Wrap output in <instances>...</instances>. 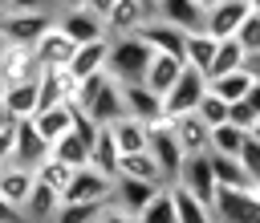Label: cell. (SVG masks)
<instances>
[{"label":"cell","mask_w":260,"mask_h":223,"mask_svg":"<svg viewBox=\"0 0 260 223\" xmlns=\"http://www.w3.org/2000/svg\"><path fill=\"white\" fill-rule=\"evenodd\" d=\"M73 41L57 28V20L37 36V45H32V57H37V65L41 69H69V57H73Z\"/></svg>","instance_id":"ba28073f"},{"label":"cell","mask_w":260,"mask_h":223,"mask_svg":"<svg viewBox=\"0 0 260 223\" xmlns=\"http://www.w3.org/2000/svg\"><path fill=\"white\" fill-rule=\"evenodd\" d=\"M236 158H240L244 174H248V178L260 187V138H256V134H248V142H244V150H240Z\"/></svg>","instance_id":"ab89813d"},{"label":"cell","mask_w":260,"mask_h":223,"mask_svg":"<svg viewBox=\"0 0 260 223\" xmlns=\"http://www.w3.org/2000/svg\"><path fill=\"white\" fill-rule=\"evenodd\" d=\"M69 114H73V105L65 101V105H49V109H37L28 122L37 126V134H41L45 142H57L61 134H69Z\"/></svg>","instance_id":"f1b7e54d"},{"label":"cell","mask_w":260,"mask_h":223,"mask_svg":"<svg viewBox=\"0 0 260 223\" xmlns=\"http://www.w3.org/2000/svg\"><path fill=\"white\" fill-rule=\"evenodd\" d=\"M110 203H61L53 223H98Z\"/></svg>","instance_id":"8d00e7d4"},{"label":"cell","mask_w":260,"mask_h":223,"mask_svg":"<svg viewBox=\"0 0 260 223\" xmlns=\"http://www.w3.org/2000/svg\"><path fill=\"white\" fill-rule=\"evenodd\" d=\"M73 89L77 81L69 77V69H41L37 73V109H49V105H73Z\"/></svg>","instance_id":"9c48e42d"},{"label":"cell","mask_w":260,"mask_h":223,"mask_svg":"<svg viewBox=\"0 0 260 223\" xmlns=\"http://www.w3.org/2000/svg\"><path fill=\"white\" fill-rule=\"evenodd\" d=\"M134 36L146 41L154 53H167V57H179V61H183V41H187V32H179L175 24H167V20H158V16H146Z\"/></svg>","instance_id":"4fadbf2b"},{"label":"cell","mask_w":260,"mask_h":223,"mask_svg":"<svg viewBox=\"0 0 260 223\" xmlns=\"http://www.w3.org/2000/svg\"><path fill=\"white\" fill-rule=\"evenodd\" d=\"M244 69L252 73V81H260V53H248V65Z\"/></svg>","instance_id":"c3c4849f"},{"label":"cell","mask_w":260,"mask_h":223,"mask_svg":"<svg viewBox=\"0 0 260 223\" xmlns=\"http://www.w3.org/2000/svg\"><path fill=\"white\" fill-rule=\"evenodd\" d=\"M248 105H252V114L260 118V81H252V89H248V97H244Z\"/></svg>","instance_id":"7dc6e473"},{"label":"cell","mask_w":260,"mask_h":223,"mask_svg":"<svg viewBox=\"0 0 260 223\" xmlns=\"http://www.w3.org/2000/svg\"><path fill=\"white\" fill-rule=\"evenodd\" d=\"M207 158H211V170H215V182H219V187H232V191H256V182L244 174L240 158H232V154H215V150H207Z\"/></svg>","instance_id":"484cf974"},{"label":"cell","mask_w":260,"mask_h":223,"mask_svg":"<svg viewBox=\"0 0 260 223\" xmlns=\"http://www.w3.org/2000/svg\"><path fill=\"white\" fill-rule=\"evenodd\" d=\"M248 4H252V8H256V12H260V0H248Z\"/></svg>","instance_id":"11a10c76"},{"label":"cell","mask_w":260,"mask_h":223,"mask_svg":"<svg viewBox=\"0 0 260 223\" xmlns=\"http://www.w3.org/2000/svg\"><path fill=\"white\" fill-rule=\"evenodd\" d=\"M49 154H53V158H61V162H69L73 170L89 162V146H85V142H81L73 130H69V134H61L57 142H49Z\"/></svg>","instance_id":"d6a6232c"},{"label":"cell","mask_w":260,"mask_h":223,"mask_svg":"<svg viewBox=\"0 0 260 223\" xmlns=\"http://www.w3.org/2000/svg\"><path fill=\"white\" fill-rule=\"evenodd\" d=\"M171 130H175V138H179L183 154H207V150H211V126H203L195 109H191V114L171 118Z\"/></svg>","instance_id":"9a60e30c"},{"label":"cell","mask_w":260,"mask_h":223,"mask_svg":"<svg viewBox=\"0 0 260 223\" xmlns=\"http://www.w3.org/2000/svg\"><path fill=\"white\" fill-rule=\"evenodd\" d=\"M138 4H142V8H146V12H150V16H154V12H158V8H162V0H138Z\"/></svg>","instance_id":"f907efd6"},{"label":"cell","mask_w":260,"mask_h":223,"mask_svg":"<svg viewBox=\"0 0 260 223\" xmlns=\"http://www.w3.org/2000/svg\"><path fill=\"white\" fill-rule=\"evenodd\" d=\"M183 73V61L179 57H167V53H154L150 57V65H146V77H142V85L150 89V93H167L171 85H175V77Z\"/></svg>","instance_id":"7402d4cb"},{"label":"cell","mask_w":260,"mask_h":223,"mask_svg":"<svg viewBox=\"0 0 260 223\" xmlns=\"http://www.w3.org/2000/svg\"><path fill=\"white\" fill-rule=\"evenodd\" d=\"M171 187H183V191H191L203 207H215V191H219V182H215L211 158H207V154H187L183 166H179V178H175Z\"/></svg>","instance_id":"3957f363"},{"label":"cell","mask_w":260,"mask_h":223,"mask_svg":"<svg viewBox=\"0 0 260 223\" xmlns=\"http://www.w3.org/2000/svg\"><path fill=\"white\" fill-rule=\"evenodd\" d=\"M248 65V49L236 41V36H223L219 45H215V57H211V65H207V77H223V73H232V69H244Z\"/></svg>","instance_id":"4316f807"},{"label":"cell","mask_w":260,"mask_h":223,"mask_svg":"<svg viewBox=\"0 0 260 223\" xmlns=\"http://www.w3.org/2000/svg\"><path fill=\"white\" fill-rule=\"evenodd\" d=\"M0 223H28V219H24L20 207H12L8 199H0Z\"/></svg>","instance_id":"ee69618b"},{"label":"cell","mask_w":260,"mask_h":223,"mask_svg":"<svg viewBox=\"0 0 260 223\" xmlns=\"http://www.w3.org/2000/svg\"><path fill=\"white\" fill-rule=\"evenodd\" d=\"M114 4H118V0H81V8H89V12H93V16H102V20L110 16V8H114Z\"/></svg>","instance_id":"f6af8a7d"},{"label":"cell","mask_w":260,"mask_h":223,"mask_svg":"<svg viewBox=\"0 0 260 223\" xmlns=\"http://www.w3.org/2000/svg\"><path fill=\"white\" fill-rule=\"evenodd\" d=\"M4 49H8V41H4V36H0V57H4Z\"/></svg>","instance_id":"db71d44e"},{"label":"cell","mask_w":260,"mask_h":223,"mask_svg":"<svg viewBox=\"0 0 260 223\" xmlns=\"http://www.w3.org/2000/svg\"><path fill=\"white\" fill-rule=\"evenodd\" d=\"M252 12V4L248 0H219L215 8H207L203 12V28L215 36V41H223V36H236V28L244 24V16Z\"/></svg>","instance_id":"7c38bea8"},{"label":"cell","mask_w":260,"mask_h":223,"mask_svg":"<svg viewBox=\"0 0 260 223\" xmlns=\"http://www.w3.org/2000/svg\"><path fill=\"white\" fill-rule=\"evenodd\" d=\"M106 53H110V36L77 45V49H73V57H69V77H73V81H81V77L106 73Z\"/></svg>","instance_id":"2e32d148"},{"label":"cell","mask_w":260,"mask_h":223,"mask_svg":"<svg viewBox=\"0 0 260 223\" xmlns=\"http://www.w3.org/2000/svg\"><path fill=\"white\" fill-rule=\"evenodd\" d=\"M215 36L207 32V28H199V32H187V41H183V65L187 69H199L203 77H207V65H211V57H215Z\"/></svg>","instance_id":"603a6c76"},{"label":"cell","mask_w":260,"mask_h":223,"mask_svg":"<svg viewBox=\"0 0 260 223\" xmlns=\"http://www.w3.org/2000/svg\"><path fill=\"white\" fill-rule=\"evenodd\" d=\"M207 93V77L199 73V69H187L183 65V73L175 77V85L162 93V118H179V114H191L195 105H199V97Z\"/></svg>","instance_id":"277c9868"},{"label":"cell","mask_w":260,"mask_h":223,"mask_svg":"<svg viewBox=\"0 0 260 223\" xmlns=\"http://www.w3.org/2000/svg\"><path fill=\"white\" fill-rule=\"evenodd\" d=\"M118 158H122V150H118V142H114L110 126H102L98 142L89 146V166H93L98 174H106V178H118Z\"/></svg>","instance_id":"d4e9b609"},{"label":"cell","mask_w":260,"mask_h":223,"mask_svg":"<svg viewBox=\"0 0 260 223\" xmlns=\"http://www.w3.org/2000/svg\"><path fill=\"white\" fill-rule=\"evenodd\" d=\"M146 150L154 154V162H158V170L167 174V187L179 178V166H183V146H179V138H175V130H171V118H158V122H150L146 126Z\"/></svg>","instance_id":"7a4b0ae2"},{"label":"cell","mask_w":260,"mask_h":223,"mask_svg":"<svg viewBox=\"0 0 260 223\" xmlns=\"http://www.w3.org/2000/svg\"><path fill=\"white\" fill-rule=\"evenodd\" d=\"M248 89H252V73H248V69H232V73H223V77H207V93L223 97L228 105H232V101H244Z\"/></svg>","instance_id":"83f0119b"},{"label":"cell","mask_w":260,"mask_h":223,"mask_svg":"<svg viewBox=\"0 0 260 223\" xmlns=\"http://www.w3.org/2000/svg\"><path fill=\"white\" fill-rule=\"evenodd\" d=\"M228 122H232V126H240V130H248V134L260 126V118L252 114V105H248V101H232V105H228Z\"/></svg>","instance_id":"b9f144b4"},{"label":"cell","mask_w":260,"mask_h":223,"mask_svg":"<svg viewBox=\"0 0 260 223\" xmlns=\"http://www.w3.org/2000/svg\"><path fill=\"white\" fill-rule=\"evenodd\" d=\"M244 142H248V130H240V126H232V122H223V126H215L211 130V150L215 154H240L244 150Z\"/></svg>","instance_id":"d590c367"},{"label":"cell","mask_w":260,"mask_h":223,"mask_svg":"<svg viewBox=\"0 0 260 223\" xmlns=\"http://www.w3.org/2000/svg\"><path fill=\"white\" fill-rule=\"evenodd\" d=\"M134 223H175V199H171V187H162V191L134 215Z\"/></svg>","instance_id":"e575fe53"},{"label":"cell","mask_w":260,"mask_h":223,"mask_svg":"<svg viewBox=\"0 0 260 223\" xmlns=\"http://www.w3.org/2000/svg\"><path fill=\"white\" fill-rule=\"evenodd\" d=\"M118 174H122V178H142V182H150V187H167V174L158 170V162H154L150 150L122 154V158H118Z\"/></svg>","instance_id":"d6986e66"},{"label":"cell","mask_w":260,"mask_h":223,"mask_svg":"<svg viewBox=\"0 0 260 223\" xmlns=\"http://www.w3.org/2000/svg\"><path fill=\"white\" fill-rule=\"evenodd\" d=\"M256 199H260V187H256Z\"/></svg>","instance_id":"6f0895ef"},{"label":"cell","mask_w":260,"mask_h":223,"mask_svg":"<svg viewBox=\"0 0 260 223\" xmlns=\"http://www.w3.org/2000/svg\"><path fill=\"white\" fill-rule=\"evenodd\" d=\"M236 41L248 49V53H260V12L252 8L248 16H244V24L236 28Z\"/></svg>","instance_id":"60d3db41"},{"label":"cell","mask_w":260,"mask_h":223,"mask_svg":"<svg viewBox=\"0 0 260 223\" xmlns=\"http://www.w3.org/2000/svg\"><path fill=\"white\" fill-rule=\"evenodd\" d=\"M146 16H150V12H146L138 0H118V4L110 8V16H106V36H130V32H138Z\"/></svg>","instance_id":"ffe728a7"},{"label":"cell","mask_w":260,"mask_h":223,"mask_svg":"<svg viewBox=\"0 0 260 223\" xmlns=\"http://www.w3.org/2000/svg\"><path fill=\"white\" fill-rule=\"evenodd\" d=\"M4 109L12 122H24L37 114V81H24V85H8L4 89Z\"/></svg>","instance_id":"f546056e"},{"label":"cell","mask_w":260,"mask_h":223,"mask_svg":"<svg viewBox=\"0 0 260 223\" xmlns=\"http://www.w3.org/2000/svg\"><path fill=\"white\" fill-rule=\"evenodd\" d=\"M49 158V142L37 134V126L24 118V122H12V162L37 170V162Z\"/></svg>","instance_id":"30bf717a"},{"label":"cell","mask_w":260,"mask_h":223,"mask_svg":"<svg viewBox=\"0 0 260 223\" xmlns=\"http://www.w3.org/2000/svg\"><path fill=\"white\" fill-rule=\"evenodd\" d=\"M154 16L167 20V24H175L179 32H199L203 28V8L195 0H162V8Z\"/></svg>","instance_id":"44dd1931"},{"label":"cell","mask_w":260,"mask_h":223,"mask_svg":"<svg viewBox=\"0 0 260 223\" xmlns=\"http://www.w3.org/2000/svg\"><path fill=\"white\" fill-rule=\"evenodd\" d=\"M37 73H41V65H37L32 49H24V45H8V49H4V57H0V85H4V89H8V85L37 81Z\"/></svg>","instance_id":"5bb4252c"},{"label":"cell","mask_w":260,"mask_h":223,"mask_svg":"<svg viewBox=\"0 0 260 223\" xmlns=\"http://www.w3.org/2000/svg\"><path fill=\"white\" fill-rule=\"evenodd\" d=\"M122 105H126L130 118H138V122H146V126L162 118V97L150 93L142 81H138V85H122Z\"/></svg>","instance_id":"e0dca14e"},{"label":"cell","mask_w":260,"mask_h":223,"mask_svg":"<svg viewBox=\"0 0 260 223\" xmlns=\"http://www.w3.org/2000/svg\"><path fill=\"white\" fill-rule=\"evenodd\" d=\"M158 191H162V187H150V182H142V178H122V174H118V178H114V191H110V207H118L122 215L134 219Z\"/></svg>","instance_id":"8fae6325"},{"label":"cell","mask_w":260,"mask_h":223,"mask_svg":"<svg viewBox=\"0 0 260 223\" xmlns=\"http://www.w3.org/2000/svg\"><path fill=\"white\" fill-rule=\"evenodd\" d=\"M57 0H0V12H53Z\"/></svg>","instance_id":"7bdbcfd3"},{"label":"cell","mask_w":260,"mask_h":223,"mask_svg":"<svg viewBox=\"0 0 260 223\" xmlns=\"http://www.w3.org/2000/svg\"><path fill=\"white\" fill-rule=\"evenodd\" d=\"M110 191H114V178L98 174V170L85 162V166L73 170V178H69L61 203H110Z\"/></svg>","instance_id":"8992f818"},{"label":"cell","mask_w":260,"mask_h":223,"mask_svg":"<svg viewBox=\"0 0 260 223\" xmlns=\"http://www.w3.org/2000/svg\"><path fill=\"white\" fill-rule=\"evenodd\" d=\"M69 178H73V166L69 162H61V158H41L37 162V182H45V187H53L57 195H65V187H69Z\"/></svg>","instance_id":"836d02e7"},{"label":"cell","mask_w":260,"mask_h":223,"mask_svg":"<svg viewBox=\"0 0 260 223\" xmlns=\"http://www.w3.org/2000/svg\"><path fill=\"white\" fill-rule=\"evenodd\" d=\"M195 4H199V8H203V12H207V8H215V4H219V0H195Z\"/></svg>","instance_id":"816d5d0a"},{"label":"cell","mask_w":260,"mask_h":223,"mask_svg":"<svg viewBox=\"0 0 260 223\" xmlns=\"http://www.w3.org/2000/svg\"><path fill=\"white\" fill-rule=\"evenodd\" d=\"M69 130H73L85 146H93V142H98V134H102V126H98L85 109H77V105H73V114H69Z\"/></svg>","instance_id":"f35d334b"},{"label":"cell","mask_w":260,"mask_h":223,"mask_svg":"<svg viewBox=\"0 0 260 223\" xmlns=\"http://www.w3.org/2000/svg\"><path fill=\"white\" fill-rule=\"evenodd\" d=\"M154 49L146 41H138L134 32L130 36H110V53H106V73L118 81V85H138L146 77V65H150Z\"/></svg>","instance_id":"6da1fadb"},{"label":"cell","mask_w":260,"mask_h":223,"mask_svg":"<svg viewBox=\"0 0 260 223\" xmlns=\"http://www.w3.org/2000/svg\"><path fill=\"white\" fill-rule=\"evenodd\" d=\"M195 114H199V122H203V126H211V130H215V126H223V122H228V101H223V97H215V93H203V97H199V105H195Z\"/></svg>","instance_id":"74e56055"},{"label":"cell","mask_w":260,"mask_h":223,"mask_svg":"<svg viewBox=\"0 0 260 223\" xmlns=\"http://www.w3.org/2000/svg\"><path fill=\"white\" fill-rule=\"evenodd\" d=\"M53 20H57L53 12H0V36H4L8 45H24V49H32L37 36H41Z\"/></svg>","instance_id":"5b68a950"},{"label":"cell","mask_w":260,"mask_h":223,"mask_svg":"<svg viewBox=\"0 0 260 223\" xmlns=\"http://www.w3.org/2000/svg\"><path fill=\"white\" fill-rule=\"evenodd\" d=\"M4 126H12V118H8V109H4V85H0V130Z\"/></svg>","instance_id":"681fc988"},{"label":"cell","mask_w":260,"mask_h":223,"mask_svg":"<svg viewBox=\"0 0 260 223\" xmlns=\"http://www.w3.org/2000/svg\"><path fill=\"white\" fill-rule=\"evenodd\" d=\"M98 223H134V219H130V215H122V211H118V207H106V211H102V219H98Z\"/></svg>","instance_id":"bcb514c9"},{"label":"cell","mask_w":260,"mask_h":223,"mask_svg":"<svg viewBox=\"0 0 260 223\" xmlns=\"http://www.w3.org/2000/svg\"><path fill=\"white\" fill-rule=\"evenodd\" d=\"M171 199H175V223H215V211L203 207L191 191L171 187Z\"/></svg>","instance_id":"4dcf8cb0"},{"label":"cell","mask_w":260,"mask_h":223,"mask_svg":"<svg viewBox=\"0 0 260 223\" xmlns=\"http://www.w3.org/2000/svg\"><path fill=\"white\" fill-rule=\"evenodd\" d=\"M57 28H61L73 45H85V41H102V36H106V20L93 16V12L81 8V4L61 8V12H57Z\"/></svg>","instance_id":"52a82bcc"},{"label":"cell","mask_w":260,"mask_h":223,"mask_svg":"<svg viewBox=\"0 0 260 223\" xmlns=\"http://www.w3.org/2000/svg\"><path fill=\"white\" fill-rule=\"evenodd\" d=\"M32 187H37V170H28L20 162L0 166V199H8L12 207H24V199H28Z\"/></svg>","instance_id":"ac0fdd59"},{"label":"cell","mask_w":260,"mask_h":223,"mask_svg":"<svg viewBox=\"0 0 260 223\" xmlns=\"http://www.w3.org/2000/svg\"><path fill=\"white\" fill-rule=\"evenodd\" d=\"M57 207H61V195L53 191V187H45V182H37L32 191H28V199H24V219L28 223H53V215H57Z\"/></svg>","instance_id":"cb8c5ba5"},{"label":"cell","mask_w":260,"mask_h":223,"mask_svg":"<svg viewBox=\"0 0 260 223\" xmlns=\"http://www.w3.org/2000/svg\"><path fill=\"white\" fill-rule=\"evenodd\" d=\"M252 134H256V138H260V126H256V130H252Z\"/></svg>","instance_id":"9f6ffc18"},{"label":"cell","mask_w":260,"mask_h":223,"mask_svg":"<svg viewBox=\"0 0 260 223\" xmlns=\"http://www.w3.org/2000/svg\"><path fill=\"white\" fill-rule=\"evenodd\" d=\"M110 134H114V142H118V150L122 154H134V150H146V122H138V118H118L114 126H110Z\"/></svg>","instance_id":"1f68e13d"},{"label":"cell","mask_w":260,"mask_h":223,"mask_svg":"<svg viewBox=\"0 0 260 223\" xmlns=\"http://www.w3.org/2000/svg\"><path fill=\"white\" fill-rule=\"evenodd\" d=\"M73 4H81V0H57V8H73Z\"/></svg>","instance_id":"f5cc1de1"}]
</instances>
